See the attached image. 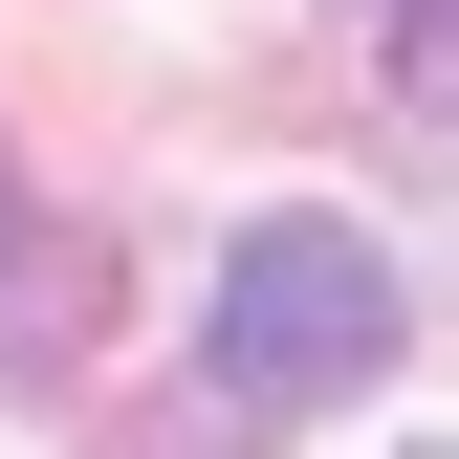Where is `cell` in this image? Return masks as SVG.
Segmentation results:
<instances>
[{"instance_id":"cell-2","label":"cell","mask_w":459,"mask_h":459,"mask_svg":"<svg viewBox=\"0 0 459 459\" xmlns=\"http://www.w3.org/2000/svg\"><path fill=\"white\" fill-rule=\"evenodd\" d=\"M351 22L394 44V88H437V0H351Z\"/></svg>"},{"instance_id":"cell-1","label":"cell","mask_w":459,"mask_h":459,"mask_svg":"<svg viewBox=\"0 0 459 459\" xmlns=\"http://www.w3.org/2000/svg\"><path fill=\"white\" fill-rule=\"evenodd\" d=\"M219 416H328V394L394 372V263L351 241V219H263L241 263H219Z\"/></svg>"}]
</instances>
